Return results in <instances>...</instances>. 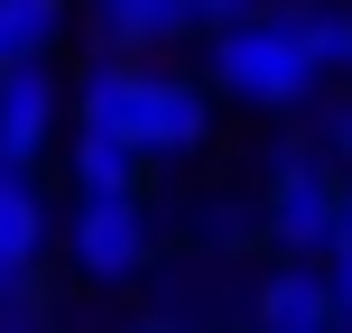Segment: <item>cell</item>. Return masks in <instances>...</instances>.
<instances>
[{"mask_svg":"<svg viewBox=\"0 0 352 333\" xmlns=\"http://www.w3.org/2000/svg\"><path fill=\"white\" fill-rule=\"evenodd\" d=\"M260 324L269 333H324L334 324V287H324V268H269V287H260Z\"/></svg>","mask_w":352,"mask_h":333,"instance_id":"7","label":"cell"},{"mask_svg":"<svg viewBox=\"0 0 352 333\" xmlns=\"http://www.w3.org/2000/svg\"><path fill=\"white\" fill-rule=\"evenodd\" d=\"M334 241H352V176H343V222H334Z\"/></svg>","mask_w":352,"mask_h":333,"instance_id":"14","label":"cell"},{"mask_svg":"<svg viewBox=\"0 0 352 333\" xmlns=\"http://www.w3.org/2000/svg\"><path fill=\"white\" fill-rule=\"evenodd\" d=\"M140 84H148V74H140V65H121V56H111V65H93V84H84V121L130 130V111H140Z\"/></svg>","mask_w":352,"mask_h":333,"instance_id":"10","label":"cell"},{"mask_svg":"<svg viewBox=\"0 0 352 333\" xmlns=\"http://www.w3.org/2000/svg\"><path fill=\"white\" fill-rule=\"evenodd\" d=\"M140 167H148V148L130 130H102V121L74 130V185L84 194H140Z\"/></svg>","mask_w":352,"mask_h":333,"instance_id":"6","label":"cell"},{"mask_svg":"<svg viewBox=\"0 0 352 333\" xmlns=\"http://www.w3.org/2000/svg\"><path fill=\"white\" fill-rule=\"evenodd\" d=\"M204 93L195 84H176V74H148L140 84V111H130V139L148 148V167L158 158H186V148H204Z\"/></svg>","mask_w":352,"mask_h":333,"instance_id":"5","label":"cell"},{"mask_svg":"<svg viewBox=\"0 0 352 333\" xmlns=\"http://www.w3.org/2000/svg\"><path fill=\"white\" fill-rule=\"evenodd\" d=\"M297 19H306V37H316L324 74H352V10H297Z\"/></svg>","mask_w":352,"mask_h":333,"instance_id":"12","label":"cell"},{"mask_svg":"<svg viewBox=\"0 0 352 333\" xmlns=\"http://www.w3.org/2000/svg\"><path fill=\"white\" fill-rule=\"evenodd\" d=\"M47 139H56V74L37 56H19V65H0V158L37 167Z\"/></svg>","mask_w":352,"mask_h":333,"instance_id":"4","label":"cell"},{"mask_svg":"<svg viewBox=\"0 0 352 333\" xmlns=\"http://www.w3.org/2000/svg\"><path fill=\"white\" fill-rule=\"evenodd\" d=\"M65 0H0V28H10V56H47Z\"/></svg>","mask_w":352,"mask_h":333,"instance_id":"11","label":"cell"},{"mask_svg":"<svg viewBox=\"0 0 352 333\" xmlns=\"http://www.w3.org/2000/svg\"><path fill=\"white\" fill-rule=\"evenodd\" d=\"M0 65H19V56H10V28H0Z\"/></svg>","mask_w":352,"mask_h":333,"instance_id":"15","label":"cell"},{"mask_svg":"<svg viewBox=\"0 0 352 333\" xmlns=\"http://www.w3.org/2000/svg\"><path fill=\"white\" fill-rule=\"evenodd\" d=\"M37 250H47V204H37L28 167L0 158V260H10V268H37Z\"/></svg>","mask_w":352,"mask_h":333,"instance_id":"8","label":"cell"},{"mask_svg":"<svg viewBox=\"0 0 352 333\" xmlns=\"http://www.w3.org/2000/svg\"><path fill=\"white\" fill-rule=\"evenodd\" d=\"M195 10H204L213 28H232V19H250V0H195Z\"/></svg>","mask_w":352,"mask_h":333,"instance_id":"13","label":"cell"},{"mask_svg":"<svg viewBox=\"0 0 352 333\" xmlns=\"http://www.w3.org/2000/svg\"><path fill=\"white\" fill-rule=\"evenodd\" d=\"M213 74H223V93H241L260 111H297L324 84V56H316V37H306L297 10L287 19H232L213 37Z\"/></svg>","mask_w":352,"mask_h":333,"instance_id":"1","label":"cell"},{"mask_svg":"<svg viewBox=\"0 0 352 333\" xmlns=\"http://www.w3.org/2000/svg\"><path fill=\"white\" fill-rule=\"evenodd\" d=\"M334 222H343V176L324 167V158H278V167H269V194H260V231L287 250V260H324Z\"/></svg>","mask_w":352,"mask_h":333,"instance_id":"2","label":"cell"},{"mask_svg":"<svg viewBox=\"0 0 352 333\" xmlns=\"http://www.w3.org/2000/svg\"><path fill=\"white\" fill-rule=\"evenodd\" d=\"M93 10H102V37L111 47H167V37H186L195 19V0H93Z\"/></svg>","mask_w":352,"mask_h":333,"instance_id":"9","label":"cell"},{"mask_svg":"<svg viewBox=\"0 0 352 333\" xmlns=\"http://www.w3.org/2000/svg\"><path fill=\"white\" fill-rule=\"evenodd\" d=\"M74 260H84V278L121 287L148 268V213L140 194H84V213H74Z\"/></svg>","mask_w":352,"mask_h":333,"instance_id":"3","label":"cell"}]
</instances>
